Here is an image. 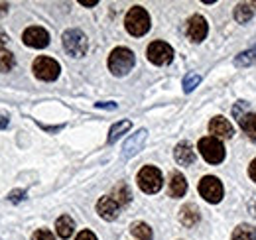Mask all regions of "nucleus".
Returning <instances> with one entry per match:
<instances>
[{"instance_id": "26", "label": "nucleus", "mask_w": 256, "mask_h": 240, "mask_svg": "<svg viewBox=\"0 0 256 240\" xmlns=\"http://www.w3.org/2000/svg\"><path fill=\"white\" fill-rule=\"evenodd\" d=\"M14 67V56L8 50H0V71H10Z\"/></svg>"}, {"instance_id": "22", "label": "nucleus", "mask_w": 256, "mask_h": 240, "mask_svg": "<svg viewBox=\"0 0 256 240\" xmlns=\"http://www.w3.org/2000/svg\"><path fill=\"white\" fill-rule=\"evenodd\" d=\"M130 232H132V236H136L138 240H152V228L146 222H134Z\"/></svg>"}, {"instance_id": "3", "label": "nucleus", "mask_w": 256, "mask_h": 240, "mask_svg": "<svg viewBox=\"0 0 256 240\" xmlns=\"http://www.w3.org/2000/svg\"><path fill=\"white\" fill-rule=\"evenodd\" d=\"M64 48L65 52L73 58H83L89 50L87 36L81 30H67L64 34Z\"/></svg>"}, {"instance_id": "6", "label": "nucleus", "mask_w": 256, "mask_h": 240, "mask_svg": "<svg viewBox=\"0 0 256 240\" xmlns=\"http://www.w3.org/2000/svg\"><path fill=\"white\" fill-rule=\"evenodd\" d=\"M34 73L42 81H56L60 77V63L52 58H38L34 61Z\"/></svg>"}, {"instance_id": "10", "label": "nucleus", "mask_w": 256, "mask_h": 240, "mask_svg": "<svg viewBox=\"0 0 256 240\" xmlns=\"http://www.w3.org/2000/svg\"><path fill=\"white\" fill-rule=\"evenodd\" d=\"M207 32H209V28H207V22H205L203 16L195 14L188 20V36H190L192 42H203Z\"/></svg>"}, {"instance_id": "2", "label": "nucleus", "mask_w": 256, "mask_h": 240, "mask_svg": "<svg viewBox=\"0 0 256 240\" xmlns=\"http://www.w3.org/2000/svg\"><path fill=\"white\" fill-rule=\"evenodd\" d=\"M134 61H136L134 60V54L128 48H116L108 56V69H110L112 75L122 77V75H126L128 71L134 67Z\"/></svg>"}, {"instance_id": "24", "label": "nucleus", "mask_w": 256, "mask_h": 240, "mask_svg": "<svg viewBox=\"0 0 256 240\" xmlns=\"http://www.w3.org/2000/svg\"><path fill=\"white\" fill-rule=\"evenodd\" d=\"M256 63V48L248 50V52H242L236 60H234V65L236 67H246V65H252Z\"/></svg>"}, {"instance_id": "1", "label": "nucleus", "mask_w": 256, "mask_h": 240, "mask_svg": "<svg viewBox=\"0 0 256 240\" xmlns=\"http://www.w3.org/2000/svg\"><path fill=\"white\" fill-rule=\"evenodd\" d=\"M124 26H126L130 36L140 38V36H144L146 32L150 30V16H148V12L144 8L134 6V8L128 10L126 18H124Z\"/></svg>"}, {"instance_id": "21", "label": "nucleus", "mask_w": 256, "mask_h": 240, "mask_svg": "<svg viewBox=\"0 0 256 240\" xmlns=\"http://www.w3.org/2000/svg\"><path fill=\"white\" fill-rule=\"evenodd\" d=\"M230 240H256V228L248 226V224H240L234 228Z\"/></svg>"}, {"instance_id": "34", "label": "nucleus", "mask_w": 256, "mask_h": 240, "mask_svg": "<svg viewBox=\"0 0 256 240\" xmlns=\"http://www.w3.org/2000/svg\"><path fill=\"white\" fill-rule=\"evenodd\" d=\"M6 10H8V4L6 2H0V14H4Z\"/></svg>"}, {"instance_id": "15", "label": "nucleus", "mask_w": 256, "mask_h": 240, "mask_svg": "<svg viewBox=\"0 0 256 240\" xmlns=\"http://www.w3.org/2000/svg\"><path fill=\"white\" fill-rule=\"evenodd\" d=\"M188 191V181L182 174H174L170 181V195L172 197H184Z\"/></svg>"}, {"instance_id": "5", "label": "nucleus", "mask_w": 256, "mask_h": 240, "mask_svg": "<svg viewBox=\"0 0 256 240\" xmlns=\"http://www.w3.org/2000/svg\"><path fill=\"white\" fill-rule=\"evenodd\" d=\"M199 154L205 158L207 164H221L224 160L223 144L215 136H207L199 140Z\"/></svg>"}, {"instance_id": "19", "label": "nucleus", "mask_w": 256, "mask_h": 240, "mask_svg": "<svg viewBox=\"0 0 256 240\" xmlns=\"http://www.w3.org/2000/svg\"><path fill=\"white\" fill-rule=\"evenodd\" d=\"M116 203H118V207H124L130 203V199H132V195H130V191H128V187L124 183H120V185H116L114 189H112V195H110Z\"/></svg>"}, {"instance_id": "28", "label": "nucleus", "mask_w": 256, "mask_h": 240, "mask_svg": "<svg viewBox=\"0 0 256 240\" xmlns=\"http://www.w3.org/2000/svg\"><path fill=\"white\" fill-rule=\"evenodd\" d=\"M24 197H26V193H24V191H12V193L8 195V199H10L12 203H20Z\"/></svg>"}, {"instance_id": "9", "label": "nucleus", "mask_w": 256, "mask_h": 240, "mask_svg": "<svg viewBox=\"0 0 256 240\" xmlns=\"http://www.w3.org/2000/svg\"><path fill=\"white\" fill-rule=\"evenodd\" d=\"M22 40H24L26 46L36 48V50H42V48H46L50 44V34L44 30V28H40V26H32V28H28V30L24 32Z\"/></svg>"}, {"instance_id": "31", "label": "nucleus", "mask_w": 256, "mask_h": 240, "mask_svg": "<svg viewBox=\"0 0 256 240\" xmlns=\"http://www.w3.org/2000/svg\"><path fill=\"white\" fill-rule=\"evenodd\" d=\"M96 108H110V110H114L116 104L114 102H96Z\"/></svg>"}, {"instance_id": "13", "label": "nucleus", "mask_w": 256, "mask_h": 240, "mask_svg": "<svg viewBox=\"0 0 256 240\" xmlns=\"http://www.w3.org/2000/svg\"><path fill=\"white\" fill-rule=\"evenodd\" d=\"M146 138H148V130L146 128H140L136 134H132L126 140V144H124V158H132L134 154H138L142 150Z\"/></svg>"}, {"instance_id": "23", "label": "nucleus", "mask_w": 256, "mask_h": 240, "mask_svg": "<svg viewBox=\"0 0 256 240\" xmlns=\"http://www.w3.org/2000/svg\"><path fill=\"white\" fill-rule=\"evenodd\" d=\"M250 18H252V8H250V4H238V6L234 8V20H236V22L246 24Z\"/></svg>"}, {"instance_id": "11", "label": "nucleus", "mask_w": 256, "mask_h": 240, "mask_svg": "<svg viewBox=\"0 0 256 240\" xmlns=\"http://www.w3.org/2000/svg\"><path fill=\"white\" fill-rule=\"evenodd\" d=\"M209 132H211L217 140H219V138L228 140V138L234 136V130H232L230 122L224 118V116H215V118H211V122H209Z\"/></svg>"}, {"instance_id": "14", "label": "nucleus", "mask_w": 256, "mask_h": 240, "mask_svg": "<svg viewBox=\"0 0 256 240\" xmlns=\"http://www.w3.org/2000/svg\"><path fill=\"white\" fill-rule=\"evenodd\" d=\"M174 156H176V162L182 164V166H192L193 162H195V150H193L188 142L178 144V146H176V152H174Z\"/></svg>"}, {"instance_id": "33", "label": "nucleus", "mask_w": 256, "mask_h": 240, "mask_svg": "<svg viewBox=\"0 0 256 240\" xmlns=\"http://www.w3.org/2000/svg\"><path fill=\"white\" fill-rule=\"evenodd\" d=\"M81 4H83V6H96V0H91V2H87V0H81Z\"/></svg>"}, {"instance_id": "25", "label": "nucleus", "mask_w": 256, "mask_h": 240, "mask_svg": "<svg viewBox=\"0 0 256 240\" xmlns=\"http://www.w3.org/2000/svg\"><path fill=\"white\" fill-rule=\"evenodd\" d=\"M199 83H201V75L190 71V73L184 77V90H186V92H192L195 87H199Z\"/></svg>"}, {"instance_id": "30", "label": "nucleus", "mask_w": 256, "mask_h": 240, "mask_svg": "<svg viewBox=\"0 0 256 240\" xmlns=\"http://www.w3.org/2000/svg\"><path fill=\"white\" fill-rule=\"evenodd\" d=\"M248 176H250V180L256 183V160L250 162V168H248Z\"/></svg>"}, {"instance_id": "27", "label": "nucleus", "mask_w": 256, "mask_h": 240, "mask_svg": "<svg viewBox=\"0 0 256 240\" xmlns=\"http://www.w3.org/2000/svg\"><path fill=\"white\" fill-rule=\"evenodd\" d=\"M34 240H56V236L48 228H40V230L34 232Z\"/></svg>"}, {"instance_id": "18", "label": "nucleus", "mask_w": 256, "mask_h": 240, "mask_svg": "<svg viewBox=\"0 0 256 240\" xmlns=\"http://www.w3.org/2000/svg\"><path fill=\"white\" fill-rule=\"evenodd\" d=\"M238 124H240V128L252 138V140H256V114H240L238 116Z\"/></svg>"}, {"instance_id": "7", "label": "nucleus", "mask_w": 256, "mask_h": 240, "mask_svg": "<svg viewBox=\"0 0 256 240\" xmlns=\"http://www.w3.org/2000/svg\"><path fill=\"white\" fill-rule=\"evenodd\" d=\"M199 193H201V197L205 201L219 203L223 199V185H221V181L217 180V178L207 176V178H203V180L199 181Z\"/></svg>"}, {"instance_id": "16", "label": "nucleus", "mask_w": 256, "mask_h": 240, "mask_svg": "<svg viewBox=\"0 0 256 240\" xmlns=\"http://www.w3.org/2000/svg\"><path fill=\"white\" fill-rule=\"evenodd\" d=\"M180 220L186 224V226H195L199 222V209L195 205H186L184 209L180 210Z\"/></svg>"}, {"instance_id": "4", "label": "nucleus", "mask_w": 256, "mask_h": 240, "mask_svg": "<svg viewBox=\"0 0 256 240\" xmlns=\"http://www.w3.org/2000/svg\"><path fill=\"white\" fill-rule=\"evenodd\" d=\"M138 185L144 193L152 195V193H158L164 185V178H162L160 170L154 168V166H146L140 170L138 174Z\"/></svg>"}, {"instance_id": "32", "label": "nucleus", "mask_w": 256, "mask_h": 240, "mask_svg": "<svg viewBox=\"0 0 256 240\" xmlns=\"http://www.w3.org/2000/svg\"><path fill=\"white\" fill-rule=\"evenodd\" d=\"M6 126H8V118L0 114V128H6Z\"/></svg>"}, {"instance_id": "12", "label": "nucleus", "mask_w": 256, "mask_h": 240, "mask_svg": "<svg viewBox=\"0 0 256 240\" xmlns=\"http://www.w3.org/2000/svg\"><path fill=\"white\" fill-rule=\"evenodd\" d=\"M118 203L110 197V195H106V197H100L98 199V203H96V212L104 218V220H114L116 216H118Z\"/></svg>"}, {"instance_id": "29", "label": "nucleus", "mask_w": 256, "mask_h": 240, "mask_svg": "<svg viewBox=\"0 0 256 240\" xmlns=\"http://www.w3.org/2000/svg\"><path fill=\"white\" fill-rule=\"evenodd\" d=\"M75 240H96V236L91 232V230H81L79 234H77V238Z\"/></svg>"}, {"instance_id": "8", "label": "nucleus", "mask_w": 256, "mask_h": 240, "mask_svg": "<svg viewBox=\"0 0 256 240\" xmlns=\"http://www.w3.org/2000/svg\"><path fill=\"white\" fill-rule=\"evenodd\" d=\"M148 60L154 65H166L174 60V50L166 44V42H152L148 46Z\"/></svg>"}, {"instance_id": "17", "label": "nucleus", "mask_w": 256, "mask_h": 240, "mask_svg": "<svg viewBox=\"0 0 256 240\" xmlns=\"http://www.w3.org/2000/svg\"><path fill=\"white\" fill-rule=\"evenodd\" d=\"M56 230H58V234H60L62 238H69V236L73 234V230H75V222H73V218H71L69 214L60 216L58 222H56Z\"/></svg>"}, {"instance_id": "20", "label": "nucleus", "mask_w": 256, "mask_h": 240, "mask_svg": "<svg viewBox=\"0 0 256 240\" xmlns=\"http://www.w3.org/2000/svg\"><path fill=\"white\" fill-rule=\"evenodd\" d=\"M130 126H132V122L130 120H120V122H116L112 128H110V132H108V142L112 144V142H116L126 130H130Z\"/></svg>"}]
</instances>
